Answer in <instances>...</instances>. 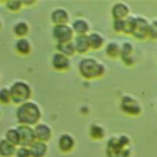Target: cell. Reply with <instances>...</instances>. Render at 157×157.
Masks as SVG:
<instances>
[{
	"mask_svg": "<svg viewBox=\"0 0 157 157\" xmlns=\"http://www.w3.org/2000/svg\"><path fill=\"white\" fill-rule=\"evenodd\" d=\"M50 20L55 25H67L70 20V13L65 7H55L50 13Z\"/></svg>",
	"mask_w": 157,
	"mask_h": 157,
	"instance_id": "4fadbf2b",
	"label": "cell"
},
{
	"mask_svg": "<svg viewBox=\"0 0 157 157\" xmlns=\"http://www.w3.org/2000/svg\"><path fill=\"white\" fill-rule=\"evenodd\" d=\"M50 64H52V67L56 71H66L71 66V60L69 56H66L59 52H55L52 55Z\"/></svg>",
	"mask_w": 157,
	"mask_h": 157,
	"instance_id": "9c48e42d",
	"label": "cell"
},
{
	"mask_svg": "<svg viewBox=\"0 0 157 157\" xmlns=\"http://www.w3.org/2000/svg\"><path fill=\"white\" fill-rule=\"evenodd\" d=\"M134 26H135V16H129L125 20V34H132L134 31Z\"/></svg>",
	"mask_w": 157,
	"mask_h": 157,
	"instance_id": "83f0119b",
	"label": "cell"
},
{
	"mask_svg": "<svg viewBox=\"0 0 157 157\" xmlns=\"http://www.w3.org/2000/svg\"><path fill=\"white\" fill-rule=\"evenodd\" d=\"M148 37L152 39H157V20H153L150 23V33Z\"/></svg>",
	"mask_w": 157,
	"mask_h": 157,
	"instance_id": "4dcf8cb0",
	"label": "cell"
},
{
	"mask_svg": "<svg viewBox=\"0 0 157 157\" xmlns=\"http://www.w3.org/2000/svg\"><path fill=\"white\" fill-rule=\"evenodd\" d=\"M104 50H105L107 56H109L110 59H117V58H120V55H121V45L117 42L107 43Z\"/></svg>",
	"mask_w": 157,
	"mask_h": 157,
	"instance_id": "7402d4cb",
	"label": "cell"
},
{
	"mask_svg": "<svg viewBox=\"0 0 157 157\" xmlns=\"http://www.w3.org/2000/svg\"><path fill=\"white\" fill-rule=\"evenodd\" d=\"M15 157H32V156H31V150H29V147H25V146L17 147V151H16Z\"/></svg>",
	"mask_w": 157,
	"mask_h": 157,
	"instance_id": "f546056e",
	"label": "cell"
},
{
	"mask_svg": "<svg viewBox=\"0 0 157 157\" xmlns=\"http://www.w3.org/2000/svg\"><path fill=\"white\" fill-rule=\"evenodd\" d=\"M4 4H5V7L11 12H18L25 7L22 0H6Z\"/></svg>",
	"mask_w": 157,
	"mask_h": 157,
	"instance_id": "484cf974",
	"label": "cell"
},
{
	"mask_svg": "<svg viewBox=\"0 0 157 157\" xmlns=\"http://www.w3.org/2000/svg\"><path fill=\"white\" fill-rule=\"evenodd\" d=\"M17 147L9 142L6 139L0 140V156L1 157H12L16 155Z\"/></svg>",
	"mask_w": 157,
	"mask_h": 157,
	"instance_id": "44dd1931",
	"label": "cell"
},
{
	"mask_svg": "<svg viewBox=\"0 0 157 157\" xmlns=\"http://www.w3.org/2000/svg\"><path fill=\"white\" fill-rule=\"evenodd\" d=\"M131 140L128 135L121 134L118 136H112L107 141L105 155L107 157H130Z\"/></svg>",
	"mask_w": 157,
	"mask_h": 157,
	"instance_id": "7a4b0ae2",
	"label": "cell"
},
{
	"mask_svg": "<svg viewBox=\"0 0 157 157\" xmlns=\"http://www.w3.org/2000/svg\"><path fill=\"white\" fill-rule=\"evenodd\" d=\"M76 141L74 139V136L69 132H64L59 136L58 139V147L63 153H69L75 148Z\"/></svg>",
	"mask_w": 157,
	"mask_h": 157,
	"instance_id": "8fae6325",
	"label": "cell"
},
{
	"mask_svg": "<svg viewBox=\"0 0 157 157\" xmlns=\"http://www.w3.org/2000/svg\"><path fill=\"white\" fill-rule=\"evenodd\" d=\"M88 42H90L91 50H98L104 45V37L98 32H90Z\"/></svg>",
	"mask_w": 157,
	"mask_h": 157,
	"instance_id": "ffe728a7",
	"label": "cell"
},
{
	"mask_svg": "<svg viewBox=\"0 0 157 157\" xmlns=\"http://www.w3.org/2000/svg\"><path fill=\"white\" fill-rule=\"evenodd\" d=\"M56 52L66 55V56H72L74 54H76V49L74 45V40L72 42H67V43H60L56 44Z\"/></svg>",
	"mask_w": 157,
	"mask_h": 157,
	"instance_id": "cb8c5ba5",
	"label": "cell"
},
{
	"mask_svg": "<svg viewBox=\"0 0 157 157\" xmlns=\"http://www.w3.org/2000/svg\"><path fill=\"white\" fill-rule=\"evenodd\" d=\"M0 118H1V109H0Z\"/></svg>",
	"mask_w": 157,
	"mask_h": 157,
	"instance_id": "836d02e7",
	"label": "cell"
},
{
	"mask_svg": "<svg viewBox=\"0 0 157 157\" xmlns=\"http://www.w3.org/2000/svg\"><path fill=\"white\" fill-rule=\"evenodd\" d=\"M134 53V45L130 42H124L121 44V55L120 59L126 66H131L135 64V58L132 56Z\"/></svg>",
	"mask_w": 157,
	"mask_h": 157,
	"instance_id": "9a60e30c",
	"label": "cell"
},
{
	"mask_svg": "<svg viewBox=\"0 0 157 157\" xmlns=\"http://www.w3.org/2000/svg\"><path fill=\"white\" fill-rule=\"evenodd\" d=\"M88 134H90L91 139H93V140H102L105 136V130L101 124L93 123V124L90 125Z\"/></svg>",
	"mask_w": 157,
	"mask_h": 157,
	"instance_id": "603a6c76",
	"label": "cell"
},
{
	"mask_svg": "<svg viewBox=\"0 0 157 157\" xmlns=\"http://www.w3.org/2000/svg\"><path fill=\"white\" fill-rule=\"evenodd\" d=\"M4 139H6L9 142H11L12 145H15L16 147H20V134H18V131H17L16 128H9L5 131Z\"/></svg>",
	"mask_w": 157,
	"mask_h": 157,
	"instance_id": "d4e9b609",
	"label": "cell"
},
{
	"mask_svg": "<svg viewBox=\"0 0 157 157\" xmlns=\"http://www.w3.org/2000/svg\"><path fill=\"white\" fill-rule=\"evenodd\" d=\"M71 27L74 29L75 36H87L90 33V29H91V26H90L88 21L83 17L75 18L71 23Z\"/></svg>",
	"mask_w": 157,
	"mask_h": 157,
	"instance_id": "5bb4252c",
	"label": "cell"
},
{
	"mask_svg": "<svg viewBox=\"0 0 157 157\" xmlns=\"http://www.w3.org/2000/svg\"><path fill=\"white\" fill-rule=\"evenodd\" d=\"M78 72L86 80L99 78L105 74V66L93 56L82 58L78 61Z\"/></svg>",
	"mask_w": 157,
	"mask_h": 157,
	"instance_id": "3957f363",
	"label": "cell"
},
{
	"mask_svg": "<svg viewBox=\"0 0 157 157\" xmlns=\"http://www.w3.org/2000/svg\"><path fill=\"white\" fill-rule=\"evenodd\" d=\"M119 105H120L121 112L125 113L126 115H130V117H137L142 113V107H141L140 102L130 94H124L120 98Z\"/></svg>",
	"mask_w": 157,
	"mask_h": 157,
	"instance_id": "5b68a950",
	"label": "cell"
},
{
	"mask_svg": "<svg viewBox=\"0 0 157 157\" xmlns=\"http://www.w3.org/2000/svg\"><path fill=\"white\" fill-rule=\"evenodd\" d=\"M125 20H113V28H114L115 32L124 33V31H125Z\"/></svg>",
	"mask_w": 157,
	"mask_h": 157,
	"instance_id": "f1b7e54d",
	"label": "cell"
},
{
	"mask_svg": "<svg viewBox=\"0 0 157 157\" xmlns=\"http://www.w3.org/2000/svg\"><path fill=\"white\" fill-rule=\"evenodd\" d=\"M22 2H23V6H25V7H26V6H32V5H34V4H36V1H34V0H31V1L22 0Z\"/></svg>",
	"mask_w": 157,
	"mask_h": 157,
	"instance_id": "1f68e13d",
	"label": "cell"
},
{
	"mask_svg": "<svg viewBox=\"0 0 157 157\" xmlns=\"http://www.w3.org/2000/svg\"><path fill=\"white\" fill-rule=\"evenodd\" d=\"M32 157H45L48 155V145L42 141H36L29 146Z\"/></svg>",
	"mask_w": 157,
	"mask_h": 157,
	"instance_id": "d6986e66",
	"label": "cell"
},
{
	"mask_svg": "<svg viewBox=\"0 0 157 157\" xmlns=\"http://www.w3.org/2000/svg\"><path fill=\"white\" fill-rule=\"evenodd\" d=\"M2 28V20H1V17H0V29Z\"/></svg>",
	"mask_w": 157,
	"mask_h": 157,
	"instance_id": "d6a6232c",
	"label": "cell"
},
{
	"mask_svg": "<svg viewBox=\"0 0 157 157\" xmlns=\"http://www.w3.org/2000/svg\"><path fill=\"white\" fill-rule=\"evenodd\" d=\"M52 36H53V39L56 42V44L72 42L74 38H75L74 29H72L71 25H69V23L67 25H55V26H53Z\"/></svg>",
	"mask_w": 157,
	"mask_h": 157,
	"instance_id": "8992f818",
	"label": "cell"
},
{
	"mask_svg": "<svg viewBox=\"0 0 157 157\" xmlns=\"http://www.w3.org/2000/svg\"><path fill=\"white\" fill-rule=\"evenodd\" d=\"M150 23L148 20L144 16H135V26H134V31L132 34L136 39L139 40H144L148 37L150 33Z\"/></svg>",
	"mask_w": 157,
	"mask_h": 157,
	"instance_id": "52a82bcc",
	"label": "cell"
},
{
	"mask_svg": "<svg viewBox=\"0 0 157 157\" xmlns=\"http://www.w3.org/2000/svg\"><path fill=\"white\" fill-rule=\"evenodd\" d=\"M16 120L18 125H28V126H36L38 123H40L42 118V109L38 103L34 101L25 102L16 108Z\"/></svg>",
	"mask_w": 157,
	"mask_h": 157,
	"instance_id": "6da1fadb",
	"label": "cell"
},
{
	"mask_svg": "<svg viewBox=\"0 0 157 157\" xmlns=\"http://www.w3.org/2000/svg\"><path fill=\"white\" fill-rule=\"evenodd\" d=\"M130 16V7L126 2L118 1L112 6V17L113 20H125Z\"/></svg>",
	"mask_w": 157,
	"mask_h": 157,
	"instance_id": "7c38bea8",
	"label": "cell"
},
{
	"mask_svg": "<svg viewBox=\"0 0 157 157\" xmlns=\"http://www.w3.org/2000/svg\"><path fill=\"white\" fill-rule=\"evenodd\" d=\"M10 103H12L10 87H1L0 88V104L7 105Z\"/></svg>",
	"mask_w": 157,
	"mask_h": 157,
	"instance_id": "4316f807",
	"label": "cell"
},
{
	"mask_svg": "<svg viewBox=\"0 0 157 157\" xmlns=\"http://www.w3.org/2000/svg\"><path fill=\"white\" fill-rule=\"evenodd\" d=\"M12 32L17 38H27V34L29 33V25L27 21L25 20H20L17 21L13 27H12Z\"/></svg>",
	"mask_w": 157,
	"mask_h": 157,
	"instance_id": "ac0fdd59",
	"label": "cell"
},
{
	"mask_svg": "<svg viewBox=\"0 0 157 157\" xmlns=\"http://www.w3.org/2000/svg\"><path fill=\"white\" fill-rule=\"evenodd\" d=\"M74 45L76 49V53L78 54H86L90 48V42H88V34L87 36H75L74 38Z\"/></svg>",
	"mask_w": 157,
	"mask_h": 157,
	"instance_id": "2e32d148",
	"label": "cell"
},
{
	"mask_svg": "<svg viewBox=\"0 0 157 157\" xmlns=\"http://www.w3.org/2000/svg\"><path fill=\"white\" fill-rule=\"evenodd\" d=\"M10 92H11L12 103L16 105H20L25 102L31 101V97H32V87L28 82L23 80L13 81L10 86Z\"/></svg>",
	"mask_w": 157,
	"mask_h": 157,
	"instance_id": "277c9868",
	"label": "cell"
},
{
	"mask_svg": "<svg viewBox=\"0 0 157 157\" xmlns=\"http://www.w3.org/2000/svg\"><path fill=\"white\" fill-rule=\"evenodd\" d=\"M16 129H17V131H18V134H20V146L29 147L31 145H33V144L37 141L33 126H28V125H17Z\"/></svg>",
	"mask_w": 157,
	"mask_h": 157,
	"instance_id": "ba28073f",
	"label": "cell"
},
{
	"mask_svg": "<svg viewBox=\"0 0 157 157\" xmlns=\"http://www.w3.org/2000/svg\"><path fill=\"white\" fill-rule=\"evenodd\" d=\"M34 129V134H36V139L37 141H42V142H48L52 140L53 137V130L52 128L45 124V123H38L36 126H33Z\"/></svg>",
	"mask_w": 157,
	"mask_h": 157,
	"instance_id": "30bf717a",
	"label": "cell"
},
{
	"mask_svg": "<svg viewBox=\"0 0 157 157\" xmlns=\"http://www.w3.org/2000/svg\"><path fill=\"white\" fill-rule=\"evenodd\" d=\"M15 50L20 55H28L32 52V43L28 38H17L15 42Z\"/></svg>",
	"mask_w": 157,
	"mask_h": 157,
	"instance_id": "e0dca14e",
	"label": "cell"
}]
</instances>
